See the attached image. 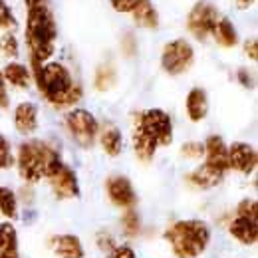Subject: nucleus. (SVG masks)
<instances>
[{"label": "nucleus", "mask_w": 258, "mask_h": 258, "mask_svg": "<svg viewBox=\"0 0 258 258\" xmlns=\"http://www.w3.org/2000/svg\"><path fill=\"white\" fill-rule=\"evenodd\" d=\"M185 109H187V115L191 121H203L209 113V97H207V92L201 90V88H193L189 94H187V99H185Z\"/></svg>", "instance_id": "17"}, {"label": "nucleus", "mask_w": 258, "mask_h": 258, "mask_svg": "<svg viewBox=\"0 0 258 258\" xmlns=\"http://www.w3.org/2000/svg\"><path fill=\"white\" fill-rule=\"evenodd\" d=\"M66 129L82 149H90V147H94L97 139L99 123L94 117V113L78 107V109H72L66 113Z\"/></svg>", "instance_id": "6"}, {"label": "nucleus", "mask_w": 258, "mask_h": 258, "mask_svg": "<svg viewBox=\"0 0 258 258\" xmlns=\"http://www.w3.org/2000/svg\"><path fill=\"white\" fill-rule=\"evenodd\" d=\"M165 240L177 258H199L211 242V228L205 221H177L165 230Z\"/></svg>", "instance_id": "4"}, {"label": "nucleus", "mask_w": 258, "mask_h": 258, "mask_svg": "<svg viewBox=\"0 0 258 258\" xmlns=\"http://www.w3.org/2000/svg\"><path fill=\"white\" fill-rule=\"evenodd\" d=\"M99 135V141H101V147L103 151L109 155V157H117L123 149V137H121V131L115 127L113 123H105Z\"/></svg>", "instance_id": "20"}, {"label": "nucleus", "mask_w": 258, "mask_h": 258, "mask_svg": "<svg viewBox=\"0 0 258 258\" xmlns=\"http://www.w3.org/2000/svg\"><path fill=\"white\" fill-rule=\"evenodd\" d=\"M230 236L244 246H254L258 240V205L254 199H242L236 207V217L228 226Z\"/></svg>", "instance_id": "5"}, {"label": "nucleus", "mask_w": 258, "mask_h": 258, "mask_svg": "<svg viewBox=\"0 0 258 258\" xmlns=\"http://www.w3.org/2000/svg\"><path fill=\"white\" fill-rule=\"evenodd\" d=\"M223 179H225V173L215 169V167H211V165H207V163H203L201 167L195 169L193 173L187 175V181L195 187H199V189H213Z\"/></svg>", "instance_id": "15"}, {"label": "nucleus", "mask_w": 258, "mask_h": 258, "mask_svg": "<svg viewBox=\"0 0 258 258\" xmlns=\"http://www.w3.org/2000/svg\"><path fill=\"white\" fill-rule=\"evenodd\" d=\"M14 127L18 129V133H22V135H30L38 129V107L34 103L24 101V103L16 105V109H14Z\"/></svg>", "instance_id": "14"}, {"label": "nucleus", "mask_w": 258, "mask_h": 258, "mask_svg": "<svg viewBox=\"0 0 258 258\" xmlns=\"http://www.w3.org/2000/svg\"><path fill=\"white\" fill-rule=\"evenodd\" d=\"M203 145H205V163L226 173L230 167H228V147L225 139L221 135H211Z\"/></svg>", "instance_id": "13"}, {"label": "nucleus", "mask_w": 258, "mask_h": 258, "mask_svg": "<svg viewBox=\"0 0 258 258\" xmlns=\"http://www.w3.org/2000/svg\"><path fill=\"white\" fill-rule=\"evenodd\" d=\"M52 248L60 258H84L86 250L76 234H58L52 238Z\"/></svg>", "instance_id": "16"}, {"label": "nucleus", "mask_w": 258, "mask_h": 258, "mask_svg": "<svg viewBox=\"0 0 258 258\" xmlns=\"http://www.w3.org/2000/svg\"><path fill=\"white\" fill-rule=\"evenodd\" d=\"M137 2H139V0H111L113 8H115L117 12H131Z\"/></svg>", "instance_id": "32"}, {"label": "nucleus", "mask_w": 258, "mask_h": 258, "mask_svg": "<svg viewBox=\"0 0 258 258\" xmlns=\"http://www.w3.org/2000/svg\"><path fill=\"white\" fill-rule=\"evenodd\" d=\"M0 28H4V30H14L16 28V18H14L10 6L4 0H0Z\"/></svg>", "instance_id": "28"}, {"label": "nucleus", "mask_w": 258, "mask_h": 258, "mask_svg": "<svg viewBox=\"0 0 258 258\" xmlns=\"http://www.w3.org/2000/svg\"><path fill=\"white\" fill-rule=\"evenodd\" d=\"M50 187H52V193L56 195L58 199H78L80 197V183H78V177L76 173L68 167V165H60L50 177Z\"/></svg>", "instance_id": "10"}, {"label": "nucleus", "mask_w": 258, "mask_h": 258, "mask_svg": "<svg viewBox=\"0 0 258 258\" xmlns=\"http://www.w3.org/2000/svg\"><path fill=\"white\" fill-rule=\"evenodd\" d=\"M97 244H99V248L101 250H107V254L113 250V246H115V240H113V236H109V234H99L97 236Z\"/></svg>", "instance_id": "33"}, {"label": "nucleus", "mask_w": 258, "mask_h": 258, "mask_svg": "<svg viewBox=\"0 0 258 258\" xmlns=\"http://www.w3.org/2000/svg\"><path fill=\"white\" fill-rule=\"evenodd\" d=\"M195 62V50L193 46L179 38L173 40L169 44H165L161 52V68L169 74V76H181L185 74Z\"/></svg>", "instance_id": "8"}, {"label": "nucleus", "mask_w": 258, "mask_h": 258, "mask_svg": "<svg viewBox=\"0 0 258 258\" xmlns=\"http://www.w3.org/2000/svg\"><path fill=\"white\" fill-rule=\"evenodd\" d=\"M238 80L242 82V86L252 88V80H250V76H246V72H244V70H240V72H238Z\"/></svg>", "instance_id": "36"}, {"label": "nucleus", "mask_w": 258, "mask_h": 258, "mask_svg": "<svg viewBox=\"0 0 258 258\" xmlns=\"http://www.w3.org/2000/svg\"><path fill=\"white\" fill-rule=\"evenodd\" d=\"M129 14L133 16V22L141 28H157L159 26V14L151 0H139Z\"/></svg>", "instance_id": "18"}, {"label": "nucleus", "mask_w": 258, "mask_h": 258, "mask_svg": "<svg viewBox=\"0 0 258 258\" xmlns=\"http://www.w3.org/2000/svg\"><path fill=\"white\" fill-rule=\"evenodd\" d=\"M258 155L256 149L248 143H242V141H236L228 147V167L242 173V175H250L254 169H256Z\"/></svg>", "instance_id": "12"}, {"label": "nucleus", "mask_w": 258, "mask_h": 258, "mask_svg": "<svg viewBox=\"0 0 258 258\" xmlns=\"http://www.w3.org/2000/svg\"><path fill=\"white\" fill-rule=\"evenodd\" d=\"M18 52H20V48H18V40H16V36L10 32H6L2 38H0V56L2 58H18Z\"/></svg>", "instance_id": "26"}, {"label": "nucleus", "mask_w": 258, "mask_h": 258, "mask_svg": "<svg viewBox=\"0 0 258 258\" xmlns=\"http://www.w3.org/2000/svg\"><path fill=\"white\" fill-rule=\"evenodd\" d=\"M28 8L26 16V44L30 50L32 66L46 64L54 50L58 26L54 20V12L50 8V0H24Z\"/></svg>", "instance_id": "1"}, {"label": "nucleus", "mask_w": 258, "mask_h": 258, "mask_svg": "<svg viewBox=\"0 0 258 258\" xmlns=\"http://www.w3.org/2000/svg\"><path fill=\"white\" fill-rule=\"evenodd\" d=\"M105 191L109 201L115 205V207H121V209H131L135 203H137V195L133 191V185L127 177L123 175H113L105 181Z\"/></svg>", "instance_id": "11"}, {"label": "nucleus", "mask_w": 258, "mask_h": 258, "mask_svg": "<svg viewBox=\"0 0 258 258\" xmlns=\"http://www.w3.org/2000/svg\"><path fill=\"white\" fill-rule=\"evenodd\" d=\"M181 153L187 159H201V157H205V145L199 141H189L181 147Z\"/></svg>", "instance_id": "30"}, {"label": "nucleus", "mask_w": 258, "mask_h": 258, "mask_svg": "<svg viewBox=\"0 0 258 258\" xmlns=\"http://www.w3.org/2000/svg\"><path fill=\"white\" fill-rule=\"evenodd\" d=\"M14 165V157L10 151V143L4 135H0V171L2 169H10Z\"/></svg>", "instance_id": "29"}, {"label": "nucleus", "mask_w": 258, "mask_h": 258, "mask_svg": "<svg viewBox=\"0 0 258 258\" xmlns=\"http://www.w3.org/2000/svg\"><path fill=\"white\" fill-rule=\"evenodd\" d=\"M244 52L248 54V58H250V60H254V62H256V58H258L256 38H250V40L244 44Z\"/></svg>", "instance_id": "35"}, {"label": "nucleus", "mask_w": 258, "mask_h": 258, "mask_svg": "<svg viewBox=\"0 0 258 258\" xmlns=\"http://www.w3.org/2000/svg\"><path fill=\"white\" fill-rule=\"evenodd\" d=\"M109 258H137L135 256V250L131 248V246H127V244H115L113 246V250L109 252Z\"/></svg>", "instance_id": "31"}, {"label": "nucleus", "mask_w": 258, "mask_h": 258, "mask_svg": "<svg viewBox=\"0 0 258 258\" xmlns=\"http://www.w3.org/2000/svg\"><path fill=\"white\" fill-rule=\"evenodd\" d=\"M60 165H62L60 153L46 141L32 139V141H24L18 147L16 167L24 181L36 183L40 179H48Z\"/></svg>", "instance_id": "3"}, {"label": "nucleus", "mask_w": 258, "mask_h": 258, "mask_svg": "<svg viewBox=\"0 0 258 258\" xmlns=\"http://www.w3.org/2000/svg\"><path fill=\"white\" fill-rule=\"evenodd\" d=\"M0 213L8 219L14 221L18 217V201L12 189L8 187H0Z\"/></svg>", "instance_id": "24"}, {"label": "nucleus", "mask_w": 258, "mask_h": 258, "mask_svg": "<svg viewBox=\"0 0 258 258\" xmlns=\"http://www.w3.org/2000/svg\"><path fill=\"white\" fill-rule=\"evenodd\" d=\"M121 226H123V232L127 234V236H137L139 234V217H137V213H133V211H127L125 215H123V219H121Z\"/></svg>", "instance_id": "27"}, {"label": "nucleus", "mask_w": 258, "mask_h": 258, "mask_svg": "<svg viewBox=\"0 0 258 258\" xmlns=\"http://www.w3.org/2000/svg\"><path fill=\"white\" fill-rule=\"evenodd\" d=\"M135 129L147 133L157 141V145H171L173 143V121L169 113L163 109H145L135 115Z\"/></svg>", "instance_id": "7"}, {"label": "nucleus", "mask_w": 258, "mask_h": 258, "mask_svg": "<svg viewBox=\"0 0 258 258\" xmlns=\"http://www.w3.org/2000/svg\"><path fill=\"white\" fill-rule=\"evenodd\" d=\"M219 46L223 48H234L238 44V34H236V28L232 26V22L228 18H219V22L215 24L213 28V34H211Z\"/></svg>", "instance_id": "23"}, {"label": "nucleus", "mask_w": 258, "mask_h": 258, "mask_svg": "<svg viewBox=\"0 0 258 258\" xmlns=\"http://www.w3.org/2000/svg\"><path fill=\"white\" fill-rule=\"evenodd\" d=\"M8 90H6V82H4V76H2V70H0V107L6 109L8 107Z\"/></svg>", "instance_id": "34"}, {"label": "nucleus", "mask_w": 258, "mask_h": 258, "mask_svg": "<svg viewBox=\"0 0 258 258\" xmlns=\"http://www.w3.org/2000/svg\"><path fill=\"white\" fill-rule=\"evenodd\" d=\"M254 2H256V0H236V6H238L240 10H246V8H250Z\"/></svg>", "instance_id": "37"}, {"label": "nucleus", "mask_w": 258, "mask_h": 258, "mask_svg": "<svg viewBox=\"0 0 258 258\" xmlns=\"http://www.w3.org/2000/svg\"><path fill=\"white\" fill-rule=\"evenodd\" d=\"M157 141L153 137H149L147 133L139 131V129L133 127V149H135V155L141 159L143 163L151 161L155 157V151H157Z\"/></svg>", "instance_id": "21"}, {"label": "nucleus", "mask_w": 258, "mask_h": 258, "mask_svg": "<svg viewBox=\"0 0 258 258\" xmlns=\"http://www.w3.org/2000/svg\"><path fill=\"white\" fill-rule=\"evenodd\" d=\"M2 76H4V82H8L10 86L14 88H28L30 86V70L26 68L24 64H18V62H10L6 64V68L2 70Z\"/></svg>", "instance_id": "22"}, {"label": "nucleus", "mask_w": 258, "mask_h": 258, "mask_svg": "<svg viewBox=\"0 0 258 258\" xmlns=\"http://www.w3.org/2000/svg\"><path fill=\"white\" fill-rule=\"evenodd\" d=\"M34 80L40 94L54 107H70L82 97V88L74 84L70 70L60 62L34 66Z\"/></svg>", "instance_id": "2"}, {"label": "nucleus", "mask_w": 258, "mask_h": 258, "mask_svg": "<svg viewBox=\"0 0 258 258\" xmlns=\"http://www.w3.org/2000/svg\"><path fill=\"white\" fill-rule=\"evenodd\" d=\"M219 18H221L219 10L211 2L201 0L191 8L187 16V28L197 40H207L213 34V28L219 22Z\"/></svg>", "instance_id": "9"}, {"label": "nucleus", "mask_w": 258, "mask_h": 258, "mask_svg": "<svg viewBox=\"0 0 258 258\" xmlns=\"http://www.w3.org/2000/svg\"><path fill=\"white\" fill-rule=\"evenodd\" d=\"M113 84H115V70H113V66H109V64L99 66L96 72L97 90H99V92H105V90H109Z\"/></svg>", "instance_id": "25"}, {"label": "nucleus", "mask_w": 258, "mask_h": 258, "mask_svg": "<svg viewBox=\"0 0 258 258\" xmlns=\"http://www.w3.org/2000/svg\"><path fill=\"white\" fill-rule=\"evenodd\" d=\"M0 258H20L18 234L10 221L0 223Z\"/></svg>", "instance_id": "19"}]
</instances>
